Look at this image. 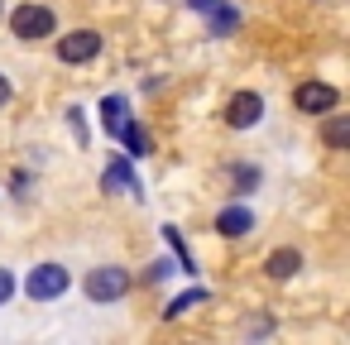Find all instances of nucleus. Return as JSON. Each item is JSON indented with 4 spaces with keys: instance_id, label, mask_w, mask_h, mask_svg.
Returning a JSON list of instances; mask_svg holds the SVG:
<instances>
[{
    "instance_id": "nucleus-19",
    "label": "nucleus",
    "mask_w": 350,
    "mask_h": 345,
    "mask_svg": "<svg viewBox=\"0 0 350 345\" xmlns=\"http://www.w3.org/2000/svg\"><path fill=\"white\" fill-rule=\"evenodd\" d=\"M168 273H173V264H163V259L149 264V283H159V278H168Z\"/></svg>"
},
{
    "instance_id": "nucleus-20",
    "label": "nucleus",
    "mask_w": 350,
    "mask_h": 345,
    "mask_svg": "<svg viewBox=\"0 0 350 345\" xmlns=\"http://www.w3.org/2000/svg\"><path fill=\"white\" fill-rule=\"evenodd\" d=\"M187 5H192V10H202V15H206V10H211V5H216V0H187Z\"/></svg>"
},
{
    "instance_id": "nucleus-12",
    "label": "nucleus",
    "mask_w": 350,
    "mask_h": 345,
    "mask_svg": "<svg viewBox=\"0 0 350 345\" xmlns=\"http://www.w3.org/2000/svg\"><path fill=\"white\" fill-rule=\"evenodd\" d=\"M206 15H211V34H230V29L240 25V10H235V5H221V0H216Z\"/></svg>"
},
{
    "instance_id": "nucleus-15",
    "label": "nucleus",
    "mask_w": 350,
    "mask_h": 345,
    "mask_svg": "<svg viewBox=\"0 0 350 345\" xmlns=\"http://www.w3.org/2000/svg\"><path fill=\"white\" fill-rule=\"evenodd\" d=\"M197 302H206V288H192V292H183V297H173L163 316L173 321V316H183V312H187V307H197Z\"/></svg>"
},
{
    "instance_id": "nucleus-5",
    "label": "nucleus",
    "mask_w": 350,
    "mask_h": 345,
    "mask_svg": "<svg viewBox=\"0 0 350 345\" xmlns=\"http://www.w3.org/2000/svg\"><path fill=\"white\" fill-rule=\"evenodd\" d=\"M96 53H101V34H96V29H72V34L58 39V58L72 63V68H77V63H92Z\"/></svg>"
},
{
    "instance_id": "nucleus-14",
    "label": "nucleus",
    "mask_w": 350,
    "mask_h": 345,
    "mask_svg": "<svg viewBox=\"0 0 350 345\" xmlns=\"http://www.w3.org/2000/svg\"><path fill=\"white\" fill-rule=\"evenodd\" d=\"M163 235H168V245H173V254H178V268H183V273H197V259L187 254V245H183V235H178V225H163Z\"/></svg>"
},
{
    "instance_id": "nucleus-21",
    "label": "nucleus",
    "mask_w": 350,
    "mask_h": 345,
    "mask_svg": "<svg viewBox=\"0 0 350 345\" xmlns=\"http://www.w3.org/2000/svg\"><path fill=\"white\" fill-rule=\"evenodd\" d=\"M10 92H15V87H10L5 77H0V106H5V101H10Z\"/></svg>"
},
{
    "instance_id": "nucleus-2",
    "label": "nucleus",
    "mask_w": 350,
    "mask_h": 345,
    "mask_svg": "<svg viewBox=\"0 0 350 345\" xmlns=\"http://www.w3.org/2000/svg\"><path fill=\"white\" fill-rule=\"evenodd\" d=\"M82 292H87L92 302H120V297L130 292V273H125L120 264H101V268H92V273H87Z\"/></svg>"
},
{
    "instance_id": "nucleus-17",
    "label": "nucleus",
    "mask_w": 350,
    "mask_h": 345,
    "mask_svg": "<svg viewBox=\"0 0 350 345\" xmlns=\"http://www.w3.org/2000/svg\"><path fill=\"white\" fill-rule=\"evenodd\" d=\"M82 115H87L82 106H72V111H68V120H72V130H77V139L87 144V120H82Z\"/></svg>"
},
{
    "instance_id": "nucleus-3",
    "label": "nucleus",
    "mask_w": 350,
    "mask_h": 345,
    "mask_svg": "<svg viewBox=\"0 0 350 345\" xmlns=\"http://www.w3.org/2000/svg\"><path fill=\"white\" fill-rule=\"evenodd\" d=\"M68 268L63 264H39V268H29V278H25V292L34 297V302H53V297H63L68 292Z\"/></svg>"
},
{
    "instance_id": "nucleus-9",
    "label": "nucleus",
    "mask_w": 350,
    "mask_h": 345,
    "mask_svg": "<svg viewBox=\"0 0 350 345\" xmlns=\"http://www.w3.org/2000/svg\"><path fill=\"white\" fill-rule=\"evenodd\" d=\"M297 268H302V254H297V249H273V254L264 259V273H269V278H293Z\"/></svg>"
},
{
    "instance_id": "nucleus-13",
    "label": "nucleus",
    "mask_w": 350,
    "mask_h": 345,
    "mask_svg": "<svg viewBox=\"0 0 350 345\" xmlns=\"http://www.w3.org/2000/svg\"><path fill=\"white\" fill-rule=\"evenodd\" d=\"M116 139H125V154H130V158H139V154H149V144H144V135H139V125H135V120H125Z\"/></svg>"
},
{
    "instance_id": "nucleus-4",
    "label": "nucleus",
    "mask_w": 350,
    "mask_h": 345,
    "mask_svg": "<svg viewBox=\"0 0 350 345\" xmlns=\"http://www.w3.org/2000/svg\"><path fill=\"white\" fill-rule=\"evenodd\" d=\"M293 106H297L302 115H326V111L340 106V92H336L331 82H302V87L293 92Z\"/></svg>"
},
{
    "instance_id": "nucleus-6",
    "label": "nucleus",
    "mask_w": 350,
    "mask_h": 345,
    "mask_svg": "<svg viewBox=\"0 0 350 345\" xmlns=\"http://www.w3.org/2000/svg\"><path fill=\"white\" fill-rule=\"evenodd\" d=\"M259 115H264V96H259V92H235V96L226 101V125H235V130L259 125Z\"/></svg>"
},
{
    "instance_id": "nucleus-11",
    "label": "nucleus",
    "mask_w": 350,
    "mask_h": 345,
    "mask_svg": "<svg viewBox=\"0 0 350 345\" xmlns=\"http://www.w3.org/2000/svg\"><path fill=\"white\" fill-rule=\"evenodd\" d=\"M321 139H326V149H350V115H331V111H326Z\"/></svg>"
},
{
    "instance_id": "nucleus-16",
    "label": "nucleus",
    "mask_w": 350,
    "mask_h": 345,
    "mask_svg": "<svg viewBox=\"0 0 350 345\" xmlns=\"http://www.w3.org/2000/svg\"><path fill=\"white\" fill-rule=\"evenodd\" d=\"M10 297H15V273H10V268H0V307H5Z\"/></svg>"
},
{
    "instance_id": "nucleus-7",
    "label": "nucleus",
    "mask_w": 350,
    "mask_h": 345,
    "mask_svg": "<svg viewBox=\"0 0 350 345\" xmlns=\"http://www.w3.org/2000/svg\"><path fill=\"white\" fill-rule=\"evenodd\" d=\"M101 192H111V197H120V192H130V197H139V178L130 173V163H111L106 173H101Z\"/></svg>"
},
{
    "instance_id": "nucleus-18",
    "label": "nucleus",
    "mask_w": 350,
    "mask_h": 345,
    "mask_svg": "<svg viewBox=\"0 0 350 345\" xmlns=\"http://www.w3.org/2000/svg\"><path fill=\"white\" fill-rule=\"evenodd\" d=\"M235 182H240V187H254V182H259V173L245 163V168H235Z\"/></svg>"
},
{
    "instance_id": "nucleus-8",
    "label": "nucleus",
    "mask_w": 350,
    "mask_h": 345,
    "mask_svg": "<svg viewBox=\"0 0 350 345\" xmlns=\"http://www.w3.org/2000/svg\"><path fill=\"white\" fill-rule=\"evenodd\" d=\"M216 230H221L226 240H240V235L254 230V211H250V206H226V211L216 216Z\"/></svg>"
},
{
    "instance_id": "nucleus-10",
    "label": "nucleus",
    "mask_w": 350,
    "mask_h": 345,
    "mask_svg": "<svg viewBox=\"0 0 350 345\" xmlns=\"http://www.w3.org/2000/svg\"><path fill=\"white\" fill-rule=\"evenodd\" d=\"M130 120V106H125V96H106L101 101V125H106V135L116 139L120 135V125Z\"/></svg>"
},
{
    "instance_id": "nucleus-1",
    "label": "nucleus",
    "mask_w": 350,
    "mask_h": 345,
    "mask_svg": "<svg viewBox=\"0 0 350 345\" xmlns=\"http://www.w3.org/2000/svg\"><path fill=\"white\" fill-rule=\"evenodd\" d=\"M53 29H58V20H53L49 5H15V10H10V34L25 39V44L53 39Z\"/></svg>"
},
{
    "instance_id": "nucleus-22",
    "label": "nucleus",
    "mask_w": 350,
    "mask_h": 345,
    "mask_svg": "<svg viewBox=\"0 0 350 345\" xmlns=\"http://www.w3.org/2000/svg\"><path fill=\"white\" fill-rule=\"evenodd\" d=\"M0 10H5V0H0Z\"/></svg>"
}]
</instances>
